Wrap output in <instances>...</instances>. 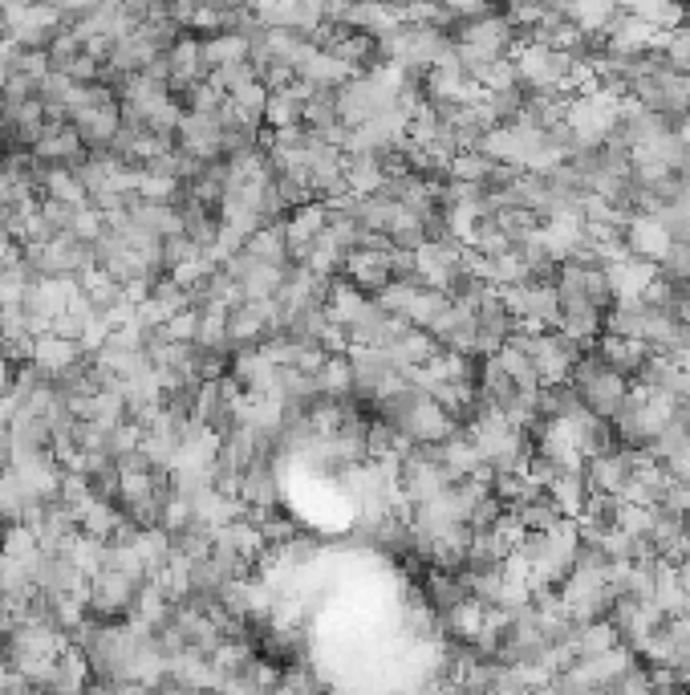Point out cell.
Returning a JSON list of instances; mask_svg holds the SVG:
<instances>
[{
    "instance_id": "6da1fadb",
    "label": "cell",
    "mask_w": 690,
    "mask_h": 695,
    "mask_svg": "<svg viewBox=\"0 0 690 695\" xmlns=\"http://www.w3.org/2000/svg\"><path fill=\"white\" fill-rule=\"evenodd\" d=\"M516 350H524L532 370L540 375V387H552V382H569L573 379V367L581 362V346L569 341L561 329H540V334H520L512 329L508 338Z\"/></svg>"
},
{
    "instance_id": "7a4b0ae2",
    "label": "cell",
    "mask_w": 690,
    "mask_h": 695,
    "mask_svg": "<svg viewBox=\"0 0 690 695\" xmlns=\"http://www.w3.org/2000/svg\"><path fill=\"white\" fill-rule=\"evenodd\" d=\"M573 387H577L581 394V403H585V411L597 419H609L622 411V403H626V394H629V382L626 379H617L614 370H605L602 362H597V355H581V362L573 367Z\"/></svg>"
},
{
    "instance_id": "3957f363",
    "label": "cell",
    "mask_w": 690,
    "mask_h": 695,
    "mask_svg": "<svg viewBox=\"0 0 690 695\" xmlns=\"http://www.w3.org/2000/svg\"><path fill=\"white\" fill-rule=\"evenodd\" d=\"M641 452H626V447H614L605 455H593L585 460V484H590V496H622V488L629 484L634 468H638Z\"/></svg>"
},
{
    "instance_id": "277c9868",
    "label": "cell",
    "mask_w": 690,
    "mask_h": 695,
    "mask_svg": "<svg viewBox=\"0 0 690 695\" xmlns=\"http://www.w3.org/2000/svg\"><path fill=\"white\" fill-rule=\"evenodd\" d=\"M593 355H597V362H602L605 370H614L617 379L638 382L641 367L650 362V346L638 338H614V334H605V338H597Z\"/></svg>"
},
{
    "instance_id": "5b68a950",
    "label": "cell",
    "mask_w": 690,
    "mask_h": 695,
    "mask_svg": "<svg viewBox=\"0 0 690 695\" xmlns=\"http://www.w3.org/2000/svg\"><path fill=\"white\" fill-rule=\"evenodd\" d=\"M390 253L394 249H358V253H350V261H346V273L341 277L350 281L358 293H382L394 281V261H390Z\"/></svg>"
},
{
    "instance_id": "8992f818",
    "label": "cell",
    "mask_w": 690,
    "mask_h": 695,
    "mask_svg": "<svg viewBox=\"0 0 690 695\" xmlns=\"http://www.w3.org/2000/svg\"><path fill=\"white\" fill-rule=\"evenodd\" d=\"M626 249L629 256H638V261H650V265H662L675 241H670V232L658 215H634L626 224Z\"/></svg>"
},
{
    "instance_id": "52a82bcc",
    "label": "cell",
    "mask_w": 690,
    "mask_h": 695,
    "mask_svg": "<svg viewBox=\"0 0 690 695\" xmlns=\"http://www.w3.org/2000/svg\"><path fill=\"white\" fill-rule=\"evenodd\" d=\"M605 277H609L614 302H641V297H646V289H650V285L662 277V273H658V265H650V261L626 256V261L605 265Z\"/></svg>"
},
{
    "instance_id": "ba28073f",
    "label": "cell",
    "mask_w": 690,
    "mask_h": 695,
    "mask_svg": "<svg viewBox=\"0 0 690 695\" xmlns=\"http://www.w3.org/2000/svg\"><path fill=\"white\" fill-rule=\"evenodd\" d=\"M309 98H314V89L305 86V82H293V86L276 89V94H268V102H264V123L273 130L305 127V106H309Z\"/></svg>"
},
{
    "instance_id": "9c48e42d",
    "label": "cell",
    "mask_w": 690,
    "mask_h": 695,
    "mask_svg": "<svg viewBox=\"0 0 690 695\" xmlns=\"http://www.w3.org/2000/svg\"><path fill=\"white\" fill-rule=\"evenodd\" d=\"M82 358H86V350L70 338H57V334H45V338H38V346H33V367L50 382L62 379L65 370H74Z\"/></svg>"
},
{
    "instance_id": "30bf717a",
    "label": "cell",
    "mask_w": 690,
    "mask_h": 695,
    "mask_svg": "<svg viewBox=\"0 0 690 695\" xmlns=\"http://www.w3.org/2000/svg\"><path fill=\"white\" fill-rule=\"evenodd\" d=\"M605 326V314L602 309H593L590 302H581V297H569V302H561V322H556V329L565 334L569 341H593L597 334H602Z\"/></svg>"
},
{
    "instance_id": "8fae6325",
    "label": "cell",
    "mask_w": 690,
    "mask_h": 695,
    "mask_svg": "<svg viewBox=\"0 0 690 695\" xmlns=\"http://www.w3.org/2000/svg\"><path fill=\"white\" fill-rule=\"evenodd\" d=\"M544 496L561 508V517L577 520L581 513H585V505H590V484H585L581 472H561V476H552V484L544 488Z\"/></svg>"
},
{
    "instance_id": "7c38bea8",
    "label": "cell",
    "mask_w": 690,
    "mask_h": 695,
    "mask_svg": "<svg viewBox=\"0 0 690 695\" xmlns=\"http://www.w3.org/2000/svg\"><path fill=\"white\" fill-rule=\"evenodd\" d=\"M244 253L252 261H261V265H273V268H289L293 256H289V232L285 224H264L248 244H244Z\"/></svg>"
},
{
    "instance_id": "4fadbf2b",
    "label": "cell",
    "mask_w": 690,
    "mask_h": 695,
    "mask_svg": "<svg viewBox=\"0 0 690 695\" xmlns=\"http://www.w3.org/2000/svg\"><path fill=\"white\" fill-rule=\"evenodd\" d=\"M203 50V70H224V65L252 62L248 57V38L244 33H215V38H200Z\"/></svg>"
},
{
    "instance_id": "5bb4252c",
    "label": "cell",
    "mask_w": 690,
    "mask_h": 695,
    "mask_svg": "<svg viewBox=\"0 0 690 695\" xmlns=\"http://www.w3.org/2000/svg\"><path fill=\"white\" fill-rule=\"evenodd\" d=\"M622 646V634L609 619H597V622H581L577 634H573V651H577V663L581 659H597L605 651H614Z\"/></svg>"
},
{
    "instance_id": "9a60e30c",
    "label": "cell",
    "mask_w": 690,
    "mask_h": 695,
    "mask_svg": "<svg viewBox=\"0 0 690 695\" xmlns=\"http://www.w3.org/2000/svg\"><path fill=\"white\" fill-rule=\"evenodd\" d=\"M622 13L634 17V21H641V25H650L654 33H675V29H682L687 9H682V4H650V0H641V4L622 9Z\"/></svg>"
},
{
    "instance_id": "2e32d148",
    "label": "cell",
    "mask_w": 690,
    "mask_h": 695,
    "mask_svg": "<svg viewBox=\"0 0 690 695\" xmlns=\"http://www.w3.org/2000/svg\"><path fill=\"white\" fill-rule=\"evenodd\" d=\"M516 517V525H520V529L524 533H537V537H544V533H552L556 529V525H561V508L552 505L549 496H537V501H528V505H520L512 513Z\"/></svg>"
},
{
    "instance_id": "e0dca14e",
    "label": "cell",
    "mask_w": 690,
    "mask_h": 695,
    "mask_svg": "<svg viewBox=\"0 0 690 695\" xmlns=\"http://www.w3.org/2000/svg\"><path fill=\"white\" fill-rule=\"evenodd\" d=\"M675 573H678V586H682V594L690 598V557H687V561H678Z\"/></svg>"
},
{
    "instance_id": "ac0fdd59",
    "label": "cell",
    "mask_w": 690,
    "mask_h": 695,
    "mask_svg": "<svg viewBox=\"0 0 690 695\" xmlns=\"http://www.w3.org/2000/svg\"><path fill=\"white\" fill-rule=\"evenodd\" d=\"M423 695H459V692H455V683L435 680V683H431V687H423Z\"/></svg>"
},
{
    "instance_id": "d6986e66",
    "label": "cell",
    "mask_w": 690,
    "mask_h": 695,
    "mask_svg": "<svg viewBox=\"0 0 690 695\" xmlns=\"http://www.w3.org/2000/svg\"><path fill=\"white\" fill-rule=\"evenodd\" d=\"M0 350H4V334H0Z\"/></svg>"
},
{
    "instance_id": "ffe728a7",
    "label": "cell",
    "mask_w": 690,
    "mask_h": 695,
    "mask_svg": "<svg viewBox=\"0 0 690 695\" xmlns=\"http://www.w3.org/2000/svg\"><path fill=\"white\" fill-rule=\"evenodd\" d=\"M687 695H690V687H687Z\"/></svg>"
}]
</instances>
